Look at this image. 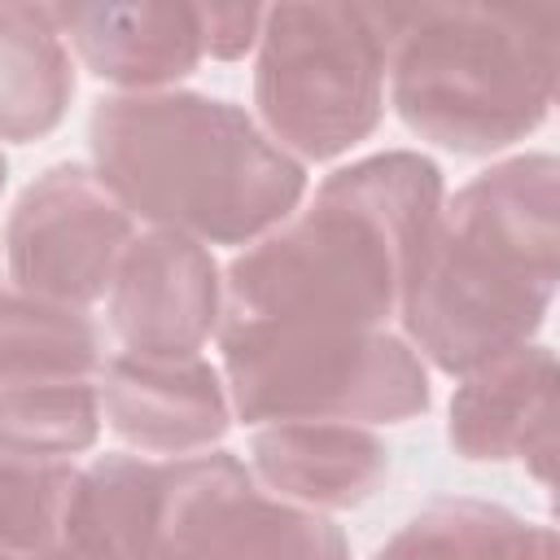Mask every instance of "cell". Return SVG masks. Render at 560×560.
<instances>
[{
	"instance_id": "9c48e42d",
	"label": "cell",
	"mask_w": 560,
	"mask_h": 560,
	"mask_svg": "<svg viewBox=\"0 0 560 560\" xmlns=\"http://www.w3.org/2000/svg\"><path fill=\"white\" fill-rule=\"evenodd\" d=\"M105 315L127 354H197L223 315L210 249L166 228L136 232L114 267Z\"/></svg>"
},
{
	"instance_id": "44dd1931",
	"label": "cell",
	"mask_w": 560,
	"mask_h": 560,
	"mask_svg": "<svg viewBox=\"0 0 560 560\" xmlns=\"http://www.w3.org/2000/svg\"><path fill=\"white\" fill-rule=\"evenodd\" d=\"M4 179H9V162H4V153H0V192H4Z\"/></svg>"
},
{
	"instance_id": "277c9868",
	"label": "cell",
	"mask_w": 560,
	"mask_h": 560,
	"mask_svg": "<svg viewBox=\"0 0 560 560\" xmlns=\"http://www.w3.org/2000/svg\"><path fill=\"white\" fill-rule=\"evenodd\" d=\"M381 13L389 105L411 136L481 158L551 114L560 26L551 9L407 4Z\"/></svg>"
},
{
	"instance_id": "7a4b0ae2",
	"label": "cell",
	"mask_w": 560,
	"mask_h": 560,
	"mask_svg": "<svg viewBox=\"0 0 560 560\" xmlns=\"http://www.w3.org/2000/svg\"><path fill=\"white\" fill-rule=\"evenodd\" d=\"M556 158L521 153L468 179L433 223L402 298V341L446 376L529 346L556 293Z\"/></svg>"
},
{
	"instance_id": "6da1fadb",
	"label": "cell",
	"mask_w": 560,
	"mask_h": 560,
	"mask_svg": "<svg viewBox=\"0 0 560 560\" xmlns=\"http://www.w3.org/2000/svg\"><path fill=\"white\" fill-rule=\"evenodd\" d=\"M442 201L438 162L411 149L332 171L306 210L232 258L219 328H385L402 311Z\"/></svg>"
},
{
	"instance_id": "8fae6325",
	"label": "cell",
	"mask_w": 560,
	"mask_h": 560,
	"mask_svg": "<svg viewBox=\"0 0 560 560\" xmlns=\"http://www.w3.org/2000/svg\"><path fill=\"white\" fill-rule=\"evenodd\" d=\"M451 446L464 459H525L547 486L556 459V359L516 346L464 376L451 398Z\"/></svg>"
},
{
	"instance_id": "5b68a950",
	"label": "cell",
	"mask_w": 560,
	"mask_h": 560,
	"mask_svg": "<svg viewBox=\"0 0 560 560\" xmlns=\"http://www.w3.org/2000/svg\"><path fill=\"white\" fill-rule=\"evenodd\" d=\"M228 402L245 424H398L429 411L424 359L385 328H219Z\"/></svg>"
},
{
	"instance_id": "ba28073f",
	"label": "cell",
	"mask_w": 560,
	"mask_h": 560,
	"mask_svg": "<svg viewBox=\"0 0 560 560\" xmlns=\"http://www.w3.org/2000/svg\"><path fill=\"white\" fill-rule=\"evenodd\" d=\"M136 219L83 162L48 166L13 206L4 228L9 280L57 306H92L109 293Z\"/></svg>"
},
{
	"instance_id": "ffe728a7",
	"label": "cell",
	"mask_w": 560,
	"mask_h": 560,
	"mask_svg": "<svg viewBox=\"0 0 560 560\" xmlns=\"http://www.w3.org/2000/svg\"><path fill=\"white\" fill-rule=\"evenodd\" d=\"M262 9L254 4H210L201 9V52L214 61H236L258 44Z\"/></svg>"
},
{
	"instance_id": "52a82bcc",
	"label": "cell",
	"mask_w": 560,
	"mask_h": 560,
	"mask_svg": "<svg viewBox=\"0 0 560 560\" xmlns=\"http://www.w3.org/2000/svg\"><path fill=\"white\" fill-rule=\"evenodd\" d=\"M149 560H350L346 534L324 516L271 499L228 455L166 464Z\"/></svg>"
},
{
	"instance_id": "ac0fdd59",
	"label": "cell",
	"mask_w": 560,
	"mask_h": 560,
	"mask_svg": "<svg viewBox=\"0 0 560 560\" xmlns=\"http://www.w3.org/2000/svg\"><path fill=\"white\" fill-rule=\"evenodd\" d=\"M101 433L96 381H52L0 389V455L66 464Z\"/></svg>"
},
{
	"instance_id": "9a60e30c",
	"label": "cell",
	"mask_w": 560,
	"mask_h": 560,
	"mask_svg": "<svg viewBox=\"0 0 560 560\" xmlns=\"http://www.w3.org/2000/svg\"><path fill=\"white\" fill-rule=\"evenodd\" d=\"M74 96L70 48L48 4H0V140L48 136Z\"/></svg>"
},
{
	"instance_id": "2e32d148",
	"label": "cell",
	"mask_w": 560,
	"mask_h": 560,
	"mask_svg": "<svg viewBox=\"0 0 560 560\" xmlns=\"http://www.w3.org/2000/svg\"><path fill=\"white\" fill-rule=\"evenodd\" d=\"M372 560H556V534L481 499H438Z\"/></svg>"
},
{
	"instance_id": "4fadbf2b",
	"label": "cell",
	"mask_w": 560,
	"mask_h": 560,
	"mask_svg": "<svg viewBox=\"0 0 560 560\" xmlns=\"http://www.w3.org/2000/svg\"><path fill=\"white\" fill-rule=\"evenodd\" d=\"M52 22L96 79L131 92H162L206 57L201 4H52Z\"/></svg>"
},
{
	"instance_id": "3957f363",
	"label": "cell",
	"mask_w": 560,
	"mask_h": 560,
	"mask_svg": "<svg viewBox=\"0 0 560 560\" xmlns=\"http://www.w3.org/2000/svg\"><path fill=\"white\" fill-rule=\"evenodd\" d=\"M88 144L96 179L131 219L197 245H249L306 197V166L223 96H109L88 118Z\"/></svg>"
},
{
	"instance_id": "e0dca14e",
	"label": "cell",
	"mask_w": 560,
	"mask_h": 560,
	"mask_svg": "<svg viewBox=\"0 0 560 560\" xmlns=\"http://www.w3.org/2000/svg\"><path fill=\"white\" fill-rule=\"evenodd\" d=\"M101 363V337L83 311L0 289V389L96 381Z\"/></svg>"
},
{
	"instance_id": "8992f818",
	"label": "cell",
	"mask_w": 560,
	"mask_h": 560,
	"mask_svg": "<svg viewBox=\"0 0 560 560\" xmlns=\"http://www.w3.org/2000/svg\"><path fill=\"white\" fill-rule=\"evenodd\" d=\"M385 13L368 4L262 9L254 105L262 131L298 162H332L385 114Z\"/></svg>"
},
{
	"instance_id": "7c38bea8",
	"label": "cell",
	"mask_w": 560,
	"mask_h": 560,
	"mask_svg": "<svg viewBox=\"0 0 560 560\" xmlns=\"http://www.w3.org/2000/svg\"><path fill=\"white\" fill-rule=\"evenodd\" d=\"M249 472L280 503L306 512H341L376 494L389 472V451L363 424L289 420L254 433Z\"/></svg>"
},
{
	"instance_id": "5bb4252c",
	"label": "cell",
	"mask_w": 560,
	"mask_h": 560,
	"mask_svg": "<svg viewBox=\"0 0 560 560\" xmlns=\"http://www.w3.org/2000/svg\"><path fill=\"white\" fill-rule=\"evenodd\" d=\"M166 464L140 455H101L74 468L52 551L70 560H149L158 534Z\"/></svg>"
},
{
	"instance_id": "30bf717a",
	"label": "cell",
	"mask_w": 560,
	"mask_h": 560,
	"mask_svg": "<svg viewBox=\"0 0 560 560\" xmlns=\"http://www.w3.org/2000/svg\"><path fill=\"white\" fill-rule=\"evenodd\" d=\"M96 402L114 438L140 455H201L228 424L232 402L219 368L201 354H114L96 372Z\"/></svg>"
},
{
	"instance_id": "d6986e66",
	"label": "cell",
	"mask_w": 560,
	"mask_h": 560,
	"mask_svg": "<svg viewBox=\"0 0 560 560\" xmlns=\"http://www.w3.org/2000/svg\"><path fill=\"white\" fill-rule=\"evenodd\" d=\"M70 481V464L0 455V560H35L52 547Z\"/></svg>"
}]
</instances>
